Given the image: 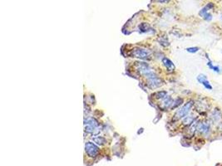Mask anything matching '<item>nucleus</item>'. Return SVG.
Listing matches in <instances>:
<instances>
[{"label": "nucleus", "mask_w": 222, "mask_h": 166, "mask_svg": "<svg viewBox=\"0 0 222 166\" xmlns=\"http://www.w3.org/2000/svg\"><path fill=\"white\" fill-rule=\"evenodd\" d=\"M166 94H167L166 91H158L154 95H156V98L157 99H162L166 96Z\"/></svg>", "instance_id": "2eb2a0df"}, {"label": "nucleus", "mask_w": 222, "mask_h": 166, "mask_svg": "<svg viewBox=\"0 0 222 166\" xmlns=\"http://www.w3.org/2000/svg\"><path fill=\"white\" fill-rule=\"evenodd\" d=\"M195 120H196V118H194L193 116H186V118L183 120V123H184V124H186V125H190L192 123H195L194 122Z\"/></svg>", "instance_id": "ddd939ff"}, {"label": "nucleus", "mask_w": 222, "mask_h": 166, "mask_svg": "<svg viewBox=\"0 0 222 166\" xmlns=\"http://www.w3.org/2000/svg\"><path fill=\"white\" fill-rule=\"evenodd\" d=\"M197 80H198L199 82L201 83L206 89L212 90V86L210 85V82L207 80V77H205V75H203V74L199 75L198 77H197Z\"/></svg>", "instance_id": "0eeeda50"}, {"label": "nucleus", "mask_w": 222, "mask_h": 166, "mask_svg": "<svg viewBox=\"0 0 222 166\" xmlns=\"http://www.w3.org/2000/svg\"><path fill=\"white\" fill-rule=\"evenodd\" d=\"M221 112L218 110V109H215L211 114H210V119L214 121V122H219L221 119Z\"/></svg>", "instance_id": "6e6552de"}, {"label": "nucleus", "mask_w": 222, "mask_h": 166, "mask_svg": "<svg viewBox=\"0 0 222 166\" xmlns=\"http://www.w3.org/2000/svg\"><path fill=\"white\" fill-rule=\"evenodd\" d=\"M213 8H214V4H213L212 3H209L206 4L203 8H201V10L199 12V15H200V17L204 18L205 15L206 13H208L209 10H210V9H212Z\"/></svg>", "instance_id": "1a4fd4ad"}, {"label": "nucleus", "mask_w": 222, "mask_h": 166, "mask_svg": "<svg viewBox=\"0 0 222 166\" xmlns=\"http://www.w3.org/2000/svg\"><path fill=\"white\" fill-rule=\"evenodd\" d=\"M162 83H163V82H162L160 78H158V77H156V75L150 77V78H148V84H149L151 88H156V87H159V86H162Z\"/></svg>", "instance_id": "423d86ee"}, {"label": "nucleus", "mask_w": 222, "mask_h": 166, "mask_svg": "<svg viewBox=\"0 0 222 166\" xmlns=\"http://www.w3.org/2000/svg\"><path fill=\"white\" fill-rule=\"evenodd\" d=\"M197 111H200V112L201 111H207V109L209 108V105L207 102H197Z\"/></svg>", "instance_id": "9b49d317"}, {"label": "nucleus", "mask_w": 222, "mask_h": 166, "mask_svg": "<svg viewBox=\"0 0 222 166\" xmlns=\"http://www.w3.org/2000/svg\"><path fill=\"white\" fill-rule=\"evenodd\" d=\"M163 107L165 108V109H166V108H168V107H171L172 106V104H173V101H172V99L170 97V96H167V97H166L165 98V100L163 101Z\"/></svg>", "instance_id": "f8f14e48"}, {"label": "nucleus", "mask_w": 222, "mask_h": 166, "mask_svg": "<svg viewBox=\"0 0 222 166\" xmlns=\"http://www.w3.org/2000/svg\"><path fill=\"white\" fill-rule=\"evenodd\" d=\"M182 102H183V100L182 99H180V98H177L176 101H173V104H172V106H171V109H174V108H176L177 107H179L180 105L182 104Z\"/></svg>", "instance_id": "4468645a"}, {"label": "nucleus", "mask_w": 222, "mask_h": 166, "mask_svg": "<svg viewBox=\"0 0 222 166\" xmlns=\"http://www.w3.org/2000/svg\"><path fill=\"white\" fill-rule=\"evenodd\" d=\"M94 141L97 143V144H99V145H103V144H105V142H106V140L104 138H102V137H98V138H95L94 139Z\"/></svg>", "instance_id": "dca6fc26"}, {"label": "nucleus", "mask_w": 222, "mask_h": 166, "mask_svg": "<svg viewBox=\"0 0 222 166\" xmlns=\"http://www.w3.org/2000/svg\"><path fill=\"white\" fill-rule=\"evenodd\" d=\"M150 55V51L147 49H145V48H135L132 52V56H133L134 57L141 58V59H146V58L149 57Z\"/></svg>", "instance_id": "7ed1b4c3"}, {"label": "nucleus", "mask_w": 222, "mask_h": 166, "mask_svg": "<svg viewBox=\"0 0 222 166\" xmlns=\"http://www.w3.org/2000/svg\"><path fill=\"white\" fill-rule=\"evenodd\" d=\"M219 128L221 129V131H222V123L221 124H220V126H219Z\"/></svg>", "instance_id": "aec40b11"}, {"label": "nucleus", "mask_w": 222, "mask_h": 166, "mask_svg": "<svg viewBox=\"0 0 222 166\" xmlns=\"http://www.w3.org/2000/svg\"><path fill=\"white\" fill-rule=\"evenodd\" d=\"M204 19L206 20V21H210L212 19V15L210 14V12H208V13H206L204 16Z\"/></svg>", "instance_id": "a211bd4d"}, {"label": "nucleus", "mask_w": 222, "mask_h": 166, "mask_svg": "<svg viewBox=\"0 0 222 166\" xmlns=\"http://www.w3.org/2000/svg\"><path fill=\"white\" fill-rule=\"evenodd\" d=\"M196 130L199 131L200 134H202L205 136H208L210 134V125L207 121H203L197 124V128Z\"/></svg>", "instance_id": "20e7f679"}, {"label": "nucleus", "mask_w": 222, "mask_h": 166, "mask_svg": "<svg viewBox=\"0 0 222 166\" xmlns=\"http://www.w3.org/2000/svg\"><path fill=\"white\" fill-rule=\"evenodd\" d=\"M193 105H194V102L192 101H188L187 103H186L183 107L180 108V110H178V111H176V115L174 116L175 120H179V119L185 117L186 115L189 113V111H191V107H193Z\"/></svg>", "instance_id": "f257e3e1"}, {"label": "nucleus", "mask_w": 222, "mask_h": 166, "mask_svg": "<svg viewBox=\"0 0 222 166\" xmlns=\"http://www.w3.org/2000/svg\"><path fill=\"white\" fill-rule=\"evenodd\" d=\"M85 151L91 158H95L99 154V148L93 143L87 142L85 144Z\"/></svg>", "instance_id": "f03ea898"}, {"label": "nucleus", "mask_w": 222, "mask_h": 166, "mask_svg": "<svg viewBox=\"0 0 222 166\" xmlns=\"http://www.w3.org/2000/svg\"><path fill=\"white\" fill-rule=\"evenodd\" d=\"M162 63L164 64V66L168 69L169 71H173L175 69V66L173 64V62L166 57H164L162 59Z\"/></svg>", "instance_id": "9d476101"}, {"label": "nucleus", "mask_w": 222, "mask_h": 166, "mask_svg": "<svg viewBox=\"0 0 222 166\" xmlns=\"http://www.w3.org/2000/svg\"><path fill=\"white\" fill-rule=\"evenodd\" d=\"M187 52L188 53H197L199 51V48H188L187 49Z\"/></svg>", "instance_id": "f3484780"}, {"label": "nucleus", "mask_w": 222, "mask_h": 166, "mask_svg": "<svg viewBox=\"0 0 222 166\" xmlns=\"http://www.w3.org/2000/svg\"><path fill=\"white\" fill-rule=\"evenodd\" d=\"M98 125V123L94 119H89L85 123V131L87 132H93Z\"/></svg>", "instance_id": "39448f33"}, {"label": "nucleus", "mask_w": 222, "mask_h": 166, "mask_svg": "<svg viewBox=\"0 0 222 166\" xmlns=\"http://www.w3.org/2000/svg\"><path fill=\"white\" fill-rule=\"evenodd\" d=\"M207 66H209V68L212 69V70H213V68H214V66H215L212 64V62H211V61H210V60L208 61V62H207Z\"/></svg>", "instance_id": "6ab92c4d"}]
</instances>
